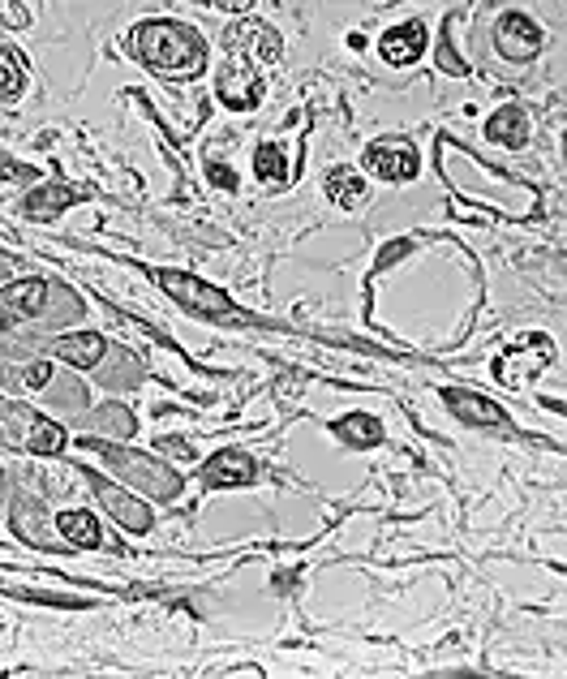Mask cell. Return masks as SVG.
Segmentation results:
<instances>
[{
    "label": "cell",
    "instance_id": "cell-6",
    "mask_svg": "<svg viewBox=\"0 0 567 679\" xmlns=\"http://www.w3.org/2000/svg\"><path fill=\"white\" fill-rule=\"evenodd\" d=\"M494 43H499V52L507 56V61H529V56L542 48V31L520 18V13H507V18L494 26Z\"/></svg>",
    "mask_w": 567,
    "mask_h": 679
},
{
    "label": "cell",
    "instance_id": "cell-9",
    "mask_svg": "<svg viewBox=\"0 0 567 679\" xmlns=\"http://www.w3.org/2000/svg\"><path fill=\"white\" fill-rule=\"evenodd\" d=\"M95 490H99V499L108 503V512L116 516V525H125V529H134V533H147V529H151V512L142 508L134 495H125L121 486H112V482H104V478H95Z\"/></svg>",
    "mask_w": 567,
    "mask_h": 679
},
{
    "label": "cell",
    "instance_id": "cell-15",
    "mask_svg": "<svg viewBox=\"0 0 567 679\" xmlns=\"http://www.w3.org/2000/svg\"><path fill=\"white\" fill-rule=\"evenodd\" d=\"M69 202H74V194H69V185H43V190H35L31 198H26V215L31 220H52V215H61Z\"/></svg>",
    "mask_w": 567,
    "mask_h": 679
},
{
    "label": "cell",
    "instance_id": "cell-5",
    "mask_svg": "<svg viewBox=\"0 0 567 679\" xmlns=\"http://www.w3.org/2000/svg\"><path fill=\"white\" fill-rule=\"evenodd\" d=\"M366 168L383 181H413L417 177V147L404 138H383L366 147Z\"/></svg>",
    "mask_w": 567,
    "mask_h": 679
},
{
    "label": "cell",
    "instance_id": "cell-3",
    "mask_svg": "<svg viewBox=\"0 0 567 679\" xmlns=\"http://www.w3.org/2000/svg\"><path fill=\"white\" fill-rule=\"evenodd\" d=\"M155 284L164 288V293H172L189 310L215 314V319H237L232 301L220 293V288H211L207 280H198V276H185V271H155Z\"/></svg>",
    "mask_w": 567,
    "mask_h": 679
},
{
    "label": "cell",
    "instance_id": "cell-19",
    "mask_svg": "<svg viewBox=\"0 0 567 679\" xmlns=\"http://www.w3.org/2000/svg\"><path fill=\"white\" fill-rule=\"evenodd\" d=\"M254 168H258V177H263V181H275V185L288 181L284 155H280V147H271V142H263V147L254 151Z\"/></svg>",
    "mask_w": 567,
    "mask_h": 679
},
{
    "label": "cell",
    "instance_id": "cell-18",
    "mask_svg": "<svg viewBox=\"0 0 567 679\" xmlns=\"http://www.w3.org/2000/svg\"><path fill=\"white\" fill-rule=\"evenodd\" d=\"M26 447H31L35 456H56L65 447V430L56 422H43V417H35L31 426V439H26Z\"/></svg>",
    "mask_w": 567,
    "mask_h": 679
},
{
    "label": "cell",
    "instance_id": "cell-13",
    "mask_svg": "<svg viewBox=\"0 0 567 679\" xmlns=\"http://www.w3.org/2000/svg\"><path fill=\"white\" fill-rule=\"evenodd\" d=\"M331 430H336V439H344L348 447H374L383 439V426H378V417H370V413H348L340 422H331Z\"/></svg>",
    "mask_w": 567,
    "mask_h": 679
},
{
    "label": "cell",
    "instance_id": "cell-21",
    "mask_svg": "<svg viewBox=\"0 0 567 679\" xmlns=\"http://www.w3.org/2000/svg\"><path fill=\"white\" fill-rule=\"evenodd\" d=\"M0 177H9V181H26V177H31V168H26V164H13V160H5V155H0Z\"/></svg>",
    "mask_w": 567,
    "mask_h": 679
},
{
    "label": "cell",
    "instance_id": "cell-1",
    "mask_svg": "<svg viewBox=\"0 0 567 679\" xmlns=\"http://www.w3.org/2000/svg\"><path fill=\"white\" fill-rule=\"evenodd\" d=\"M138 56L164 78H198L207 65V43L181 22H147L138 26Z\"/></svg>",
    "mask_w": 567,
    "mask_h": 679
},
{
    "label": "cell",
    "instance_id": "cell-22",
    "mask_svg": "<svg viewBox=\"0 0 567 679\" xmlns=\"http://www.w3.org/2000/svg\"><path fill=\"white\" fill-rule=\"evenodd\" d=\"M207 172H211V181L215 185H224V190H237V177L224 168V164H207Z\"/></svg>",
    "mask_w": 567,
    "mask_h": 679
},
{
    "label": "cell",
    "instance_id": "cell-23",
    "mask_svg": "<svg viewBox=\"0 0 567 679\" xmlns=\"http://www.w3.org/2000/svg\"><path fill=\"white\" fill-rule=\"evenodd\" d=\"M48 361H35V366L31 370H26V387H43V383H48Z\"/></svg>",
    "mask_w": 567,
    "mask_h": 679
},
{
    "label": "cell",
    "instance_id": "cell-11",
    "mask_svg": "<svg viewBox=\"0 0 567 679\" xmlns=\"http://www.w3.org/2000/svg\"><path fill=\"white\" fill-rule=\"evenodd\" d=\"M486 134H490V142H499V147H525V138H529V117L520 108H499L494 117L486 121Z\"/></svg>",
    "mask_w": 567,
    "mask_h": 679
},
{
    "label": "cell",
    "instance_id": "cell-14",
    "mask_svg": "<svg viewBox=\"0 0 567 679\" xmlns=\"http://www.w3.org/2000/svg\"><path fill=\"white\" fill-rule=\"evenodd\" d=\"M327 198L340 202V207H357V202H366V181H361L353 168H331L327 172Z\"/></svg>",
    "mask_w": 567,
    "mask_h": 679
},
{
    "label": "cell",
    "instance_id": "cell-16",
    "mask_svg": "<svg viewBox=\"0 0 567 679\" xmlns=\"http://www.w3.org/2000/svg\"><path fill=\"white\" fill-rule=\"evenodd\" d=\"M56 525H61L69 546H99V542H104V529H99V520L91 512H61Z\"/></svg>",
    "mask_w": 567,
    "mask_h": 679
},
{
    "label": "cell",
    "instance_id": "cell-7",
    "mask_svg": "<svg viewBox=\"0 0 567 679\" xmlns=\"http://www.w3.org/2000/svg\"><path fill=\"white\" fill-rule=\"evenodd\" d=\"M254 482V460L237 452V447H224V452H215L207 465H202V486H245Z\"/></svg>",
    "mask_w": 567,
    "mask_h": 679
},
{
    "label": "cell",
    "instance_id": "cell-10",
    "mask_svg": "<svg viewBox=\"0 0 567 679\" xmlns=\"http://www.w3.org/2000/svg\"><path fill=\"white\" fill-rule=\"evenodd\" d=\"M447 409H452L456 417H464V422H473V426H507V413L499 409V404L486 400V396H473V392H447Z\"/></svg>",
    "mask_w": 567,
    "mask_h": 679
},
{
    "label": "cell",
    "instance_id": "cell-17",
    "mask_svg": "<svg viewBox=\"0 0 567 679\" xmlns=\"http://www.w3.org/2000/svg\"><path fill=\"white\" fill-rule=\"evenodd\" d=\"M43 297H48V284H43V280H22V284H13L9 293H5V306L13 314H39Z\"/></svg>",
    "mask_w": 567,
    "mask_h": 679
},
{
    "label": "cell",
    "instance_id": "cell-2",
    "mask_svg": "<svg viewBox=\"0 0 567 679\" xmlns=\"http://www.w3.org/2000/svg\"><path fill=\"white\" fill-rule=\"evenodd\" d=\"M82 447H91V452H104V460L116 469V473H125L134 486H142L147 495H155V499H177V490H181V478L172 473L168 465H159V460H151V456H138V452H129V447H112V443H99V439H86Z\"/></svg>",
    "mask_w": 567,
    "mask_h": 679
},
{
    "label": "cell",
    "instance_id": "cell-20",
    "mask_svg": "<svg viewBox=\"0 0 567 679\" xmlns=\"http://www.w3.org/2000/svg\"><path fill=\"white\" fill-rule=\"evenodd\" d=\"M22 65H18V56H13L9 48H0V99H13L22 91Z\"/></svg>",
    "mask_w": 567,
    "mask_h": 679
},
{
    "label": "cell",
    "instance_id": "cell-8",
    "mask_svg": "<svg viewBox=\"0 0 567 679\" xmlns=\"http://www.w3.org/2000/svg\"><path fill=\"white\" fill-rule=\"evenodd\" d=\"M378 52H383L387 65H413L417 56L426 52V26H421V22L391 26V31L378 39Z\"/></svg>",
    "mask_w": 567,
    "mask_h": 679
},
{
    "label": "cell",
    "instance_id": "cell-12",
    "mask_svg": "<svg viewBox=\"0 0 567 679\" xmlns=\"http://www.w3.org/2000/svg\"><path fill=\"white\" fill-rule=\"evenodd\" d=\"M56 357H65L69 366H95L99 357H104V336H95V331H78V336H61L56 340Z\"/></svg>",
    "mask_w": 567,
    "mask_h": 679
},
{
    "label": "cell",
    "instance_id": "cell-4",
    "mask_svg": "<svg viewBox=\"0 0 567 679\" xmlns=\"http://www.w3.org/2000/svg\"><path fill=\"white\" fill-rule=\"evenodd\" d=\"M215 91H220V99L228 108H254L258 95H263V74L250 65V56L232 48L224 69H220V78H215Z\"/></svg>",
    "mask_w": 567,
    "mask_h": 679
}]
</instances>
